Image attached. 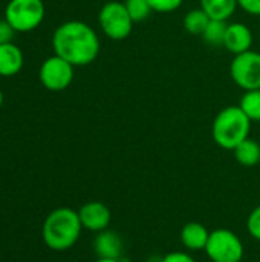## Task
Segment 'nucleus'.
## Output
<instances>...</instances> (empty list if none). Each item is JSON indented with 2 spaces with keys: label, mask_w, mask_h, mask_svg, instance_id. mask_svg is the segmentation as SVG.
Instances as JSON below:
<instances>
[{
  "label": "nucleus",
  "mask_w": 260,
  "mask_h": 262,
  "mask_svg": "<svg viewBox=\"0 0 260 262\" xmlns=\"http://www.w3.org/2000/svg\"><path fill=\"white\" fill-rule=\"evenodd\" d=\"M227 26H228V23L224 20H210L207 29L204 31V34L201 37L210 46H224Z\"/></svg>",
  "instance_id": "nucleus-18"
},
{
  "label": "nucleus",
  "mask_w": 260,
  "mask_h": 262,
  "mask_svg": "<svg viewBox=\"0 0 260 262\" xmlns=\"http://www.w3.org/2000/svg\"><path fill=\"white\" fill-rule=\"evenodd\" d=\"M210 17L208 14L202 9V8H195L190 9L185 17H184V28L193 34V35H202L204 31L207 29L208 23H210Z\"/></svg>",
  "instance_id": "nucleus-16"
},
{
  "label": "nucleus",
  "mask_w": 260,
  "mask_h": 262,
  "mask_svg": "<svg viewBox=\"0 0 260 262\" xmlns=\"http://www.w3.org/2000/svg\"><path fill=\"white\" fill-rule=\"evenodd\" d=\"M124 5L135 23L146 20L153 12L147 0H124Z\"/></svg>",
  "instance_id": "nucleus-19"
},
{
  "label": "nucleus",
  "mask_w": 260,
  "mask_h": 262,
  "mask_svg": "<svg viewBox=\"0 0 260 262\" xmlns=\"http://www.w3.org/2000/svg\"><path fill=\"white\" fill-rule=\"evenodd\" d=\"M23 52L21 49L11 43L0 45V75L14 77L23 68Z\"/></svg>",
  "instance_id": "nucleus-12"
},
{
  "label": "nucleus",
  "mask_w": 260,
  "mask_h": 262,
  "mask_svg": "<svg viewBox=\"0 0 260 262\" xmlns=\"http://www.w3.org/2000/svg\"><path fill=\"white\" fill-rule=\"evenodd\" d=\"M152 11L156 12H172L182 5V0H147Z\"/></svg>",
  "instance_id": "nucleus-20"
},
{
  "label": "nucleus",
  "mask_w": 260,
  "mask_h": 262,
  "mask_svg": "<svg viewBox=\"0 0 260 262\" xmlns=\"http://www.w3.org/2000/svg\"><path fill=\"white\" fill-rule=\"evenodd\" d=\"M83 230L78 212L69 207H60L52 210L41 229L44 244L54 252L69 250L80 238Z\"/></svg>",
  "instance_id": "nucleus-2"
},
{
  "label": "nucleus",
  "mask_w": 260,
  "mask_h": 262,
  "mask_svg": "<svg viewBox=\"0 0 260 262\" xmlns=\"http://www.w3.org/2000/svg\"><path fill=\"white\" fill-rule=\"evenodd\" d=\"M54 54L72 66L90 64L100 54V38L92 26L81 20L61 23L52 35Z\"/></svg>",
  "instance_id": "nucleus-1"
},
{
  "label": "nucleus",
  "mask_w": 260,
  "mask_h": 262,
  "mask_svg": "<svg viewBox=\"0 0 260 262\" xmlns=\"http://www.w3.org/2000/svg\"><path fill=\"white\" fill-rule=\"evenodd\" d=\"M95 262H123L121 259H104V258H98Z\"/></svg>",
  "instance_id": "nucleus-25"
},
{
  "label": "nucleus",
  "mask_w": 260,
  "mask_h": 262,
  "mask_svg": "<svg viewBox=\"0 0 260 262\" xmlns=\"http://www.w3.org/2000/svg\"><path fill=\"white\" fill-rule=\"evenodd\" d=\"M253 45V32L251 29L244 23H228L224 46L227 51H230L234 55H239L242 52H247L251 49Z\"/></svg>",
  "instance_id": "nucleus-10"
},
{
  "label": "nucleus",
  "mask_w": 260,
  "mask_h": 262,
  "mask_svg": "<svg viewBox=\"0 0 260 262\" xmlns=\"http://www.w3.org/2000/svg\"><path fill=\"white\" fill-rule=\"evenodd\" d=\"M201 8L211 20L227 21L238 9V0H201Z\"/></svg>",
  "instance_id": "nucleus-15"
},
{
  "label": "nucleus",
  "mask_w": 260,
  "mask_h": 262,
  "mask_svg": "<svg viewBox=\"0 0 260 262\" xmlns=\"http://www.w3.org/2000/svg\"><path fill=\"white\" fill-rule=\"evenodd\" d=\"M3 106V92L0 91V107Z\"/></svg>",
  "instance_id": "nucleus-26"
},
{
  "label": "nucleus",
  "mask_w": 260,
  "mask_h": 262,
  "mask_svg": "<svg viewBox=\"0 0 260 262\" xmlns=\"http://www.w3.org/2000/svg\"><path fill=\"white\" fill-rule=\"evenodd\" d=\"M208 238L210 232L201 223H187L181 230V243L188 250H205Z\"/></svg>",
  "instance_id": "nucleus-13"
},
{
  "label": "nucleus",
  "mask_w": 260,
  "mask_h": 262,
  "mask_svg": "<svg viewBox=\"0 0 260 262\" xmlns=\"http://www.w3.org/2000/svg\"><path fill=\"white\" fill-rule=\"evenodd\" d=\"M74 68L69 61L58 55H51L48 57L38 71V78L40 83L52 92H60L64 91L70 86L74 80Z\"/></svg>",
  "instance_id": "nucleus-7"
},
{
  "label": "nucleus",
  "mask_w": 260,
  "mask_h": 262,
  "mask_svg": "<svg viewBox=\"0 0 260 262\" xmlns=\"http://www.w3.org/2000/svg\"><path fill=\"white\" fill-rule=\"evenodd\" d=\"M238 6L251 15H260V0H238Z\"/></svg>",
  "instance_id": "nucleus-23"
},
{
  "label": "nucleus",
  "mask_w": 260,
  "mask_h": 262,
  "mask_svg": "<svg viewBox=\"0 0 260 262\" xmlns=\"http://www.w3.org/2000/svg\"><path fill=\"white\" fill-rule=\"evenodd\" d=\"M101 31L110 40H124L130 35L135 21L132 20L124 2H107L98 12Z\"/></svg>",
  "instance_id": "nucleus-5"
},
{
  "label": "nucleus",
  "mask_w": 260,
  "mask_h": 262,
  "mask_svg": "<svg viewBox=\"0 0 260 262\" xmlns=\"http://www.w3.org/2000/svg\"><path fill=\"white\" fill-rule=\"evenodd\" d=\"M205 253L213 262H241L244 258V244L234 232L216 229L210 232Z\"/></svg>",
  "instance_id": "nucleus-6"
},
{
  "label": "nucleus",
  "mask_w": 260,
  "mask_h": 262,
  "mask_svg": "<svg viewBox=\"0 0 260 262\" xmlns=\"http://www.w3.org/2000/svg\"><path fill=\"white\" fill-rule=\"evenodd\" d=\"M46 9L43 0H9L5 9V18L17 32H29L37 29Z\"/></svg>",
  "instance_id": "nucleus-4"
},
{
  "label": "nucleus",
  "mask_w": 260,
  "mask_h": 262,
  "mask_svg": "<svg viewBox=\"0 0 260 262\" xmlns=\"http://www.w3.org/2000/svg\"><path fill=\"white\" fill-rule=\"evenodd\" d=\"M230 74L241 89H260V52L250 49L234 55L230 64Z\"/></svg>",
  "instance_id": "nucleus-8"
},
{
  "label": "nucleus",
  "mask_w": 260,
  "mask_h": 262,
  "mask_svg": "<svg viewBox=\"0 0 260 262\" xmlns=\"http://www.w3.org/2000/svg\"><path fill=\"white\" fill-rule=\"evenodd\" d=\"M251 123L253 121L239 106H227L216 115L213 121V140L219 147L225 150H234L238 144L250 137Z\"/></svg>",
  "instance_id": "nucleus-3"
},
{
  "label": "nucleus",
  "mask_w": 260,
  "mask_h": 262,
  "mask_svg": "<svg viewBox=\"0 0 260 262\" xmlns=\"http://www.w3.org/2000/svg\"><path fill=\"white\" fill-rule=\"evenodd\" d=\"M239 107L251 121H260V89L245 91L241 98Z\"/></svg>",
  "instance_id": "nucleus-17"
},
{
  "label": "nucleus",
  "mask_w": 260,
  "mask_h": 262,
  "mask_svg": "<svg viewBox=\"0 0 260 262\" xmlns=\"http://www.w3.org/2000/svg\"><path fill=\"white\" fill-rule=\"evenodd\" d=\"M15 29L9 25V21L6 18H2L0 20V45H5V43H11L14 35H15Z\"/></svg>",
  "instance_id": "nucleus-22"
},
{
  "label": "nucleus",
  "mask_w": 260,
  "mask_h": 262,
  "mask_svg": "<svg viewBox=\"0 0 260 262\" xmlns=\"http://www.w3.org/2000/svg\"><path fill=\"white\" fill-rule=\"evenodd\" d=\"M159 262H196L188 253L184 252H172L166 255Z\"/></svg>",
  "instance_id": "nucleus-24"
},
{
  "label": "nucleus",
  "mask_w": 260,
  "mask_h": 262,
  "mask_svg": "<svg viewBox=\"0 0 260 262\" xmlns=\"http://www.w3.org/2000/svg\"><path fill=\"white\" fill-rule=\"evenodd\" d=\"M247 227H248V232L250 235L256 239L260 241V206H257L248 216V221H247Z\"/></svg>",
  "instance_id": "nucleus-21"
},
{
  "label": "nucleus",
  "mask_w": 260,
  "mask_h": 262,
  "mask_svg": "<svg viewBox=\"0 0 260 262\" xmlns=\"http://www.w3.org/2000/svg\"><path fill=\"white\" fill-rule=\"evenodd\" d=\"M233 152H234L236 161L241 166L254 167L260 163V144L250 137L244 140L241 144H238Z\"/></svg>",
  "instance_id": "nucleus-14"
},
{
  "label": "nucleus",
  "mask_w": 260,
  "mask_h": 262,
  "mask_svg": "<svg viewBox=\"0 0 260 262\" xmlns=\"http://www.w3.org/2000/svg\"><path fill=\"white\" fill-rule=\"evenodd\" d=\"M78 216L81 221L83 229H87L90 232H103L109 229L112 221V212L110 209L100 201H90L81 206L78 210Z\"/></svg>",
  "instance_id": "nucleus-9"
},
{
  "label": "nucleus",
  "mask_w": 260,
  "mask_h": 262,
  "mask_svg": "<svg viewBox=\"0 0 260 262\" xmlns=\"http://www.w3.org/2000/svg\"><path fill=\"white\" fill-rule=\"evenodd\" d=\"M93 250L98 258L121 259V252H123L121 236L116 232H112L109 229L98 232V235L93 241Z\"/></svg>",
  "instance_id": "nucleus-11"
}]
</instances>
